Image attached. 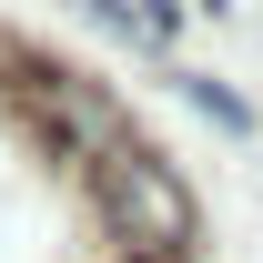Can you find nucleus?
<instances>
[{"label":"nucleus","mask_w":263,"mask_h":263,"mask_svg":"<svg viewBox=\"0 0 263 263\" xmlns=\"http://www.w3.org/2000/svg\"><path fill=\"white\" fill-rule=\"evenodd\" d=\"M91 182H101V223H111V243H122L132 263H182L193 253L202 213H193V193H182V172H172L162 152H122V162L91 172Z\"/></svg>","instance_id":"1"},{"label":"nucleus","mask_w":263,"mask_h":263,"mask_svg":"<svg viewBox=\"0 0 263 263\" xmlns=\"http://www.w3.org/2000/svg\"><path fill=\"white\" fill-rule=\"evenodd\" d=\"M31 111H41V132H51V152H71V162H91V172H111L122 152H142V142H132V111L101 91V81H81V71H51Z\"/></svg>","instance_id":"2"},{"label":"nucleus","mask_w":263,"mask_h":263,"mask_svg":"<svg viewBox=\"0 0 263 263\" xmlns=\"http://www.w3.org/2000/svg\"><path fill=\"white\" fill-rule=\"evenodd\" d=\"M182 101H193L202 122H223V132H253V111H243V101H233L223 81H182Z\"/></svg>","instance_id":"3"}]
</instances>
